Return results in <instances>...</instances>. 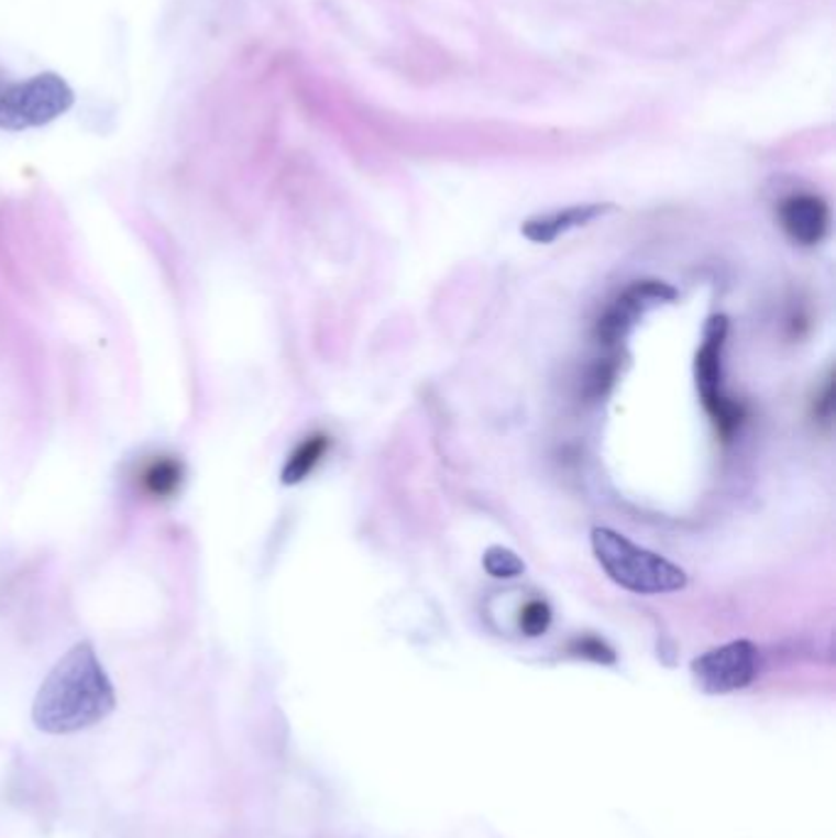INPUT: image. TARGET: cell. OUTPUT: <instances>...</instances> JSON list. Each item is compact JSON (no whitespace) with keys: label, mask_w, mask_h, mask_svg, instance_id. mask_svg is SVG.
I'll use <instances>...</instances> for the list:
<instances>
[{"label":"cell","mask_w":836,"mask_h":838,"mask_svg":"<svg viewBox=\"0 0 836 838\" xmlns=\"http://www.w3.org/2000/svg\"><path fill=\"white\" fill-rule=\"evenodd\" d=\"M116 712V690L91 642H77L42 680L32 721L50 736L87 730Z\"/></svg>","instance_id":"6da1fadb"},{"label":"cell","mask_w":836,"mask_h":838,"mask_svg":"<svg viewBox=\"0 0 836 838\" xmlns=\"http://www.w3.org/2000/svg\"><path fill=\"white\" fill-rule=\"evenodd\" d=\"M592 547L610 582L630 591V594H674V591L688 586V574L678 564L668 562L656 552L642 550V547L614 530L596 528L592 532Z\"/></svg>","instance_id":"7a4b0ae2"},{"label":"cell","mask_w":836,"mask_h":838,"mask_svg":"<svg viewBox=\"0 0 836 838\" xmlns=\"http://www.w3.org/2000/svg\"><path fill=\"white\" fill-rule=\"evenodd\" d=\"M74 91L59 74H35L30 79H8L0 74V131H30L67 113Z\"/></svg>","instance_id":"3957f363"},{"label":"cell","mask_w":836,"mask_h":838,"mask_svg":"<svg viewBox=\"0 0 836 838\" xmlns=\"http://www.w3.org/2000/svg\"><path fill=\"white\" fill-rule=\"evenodd\" d=\"M728 334L726 317H714L704 329V341L696 351L694 361V381L700 390L706 415L712 417L714 427L722 437H732L734 429L741 424L744 407L724 395L722 388V353Z\"/></svg>","instance_id":"277c9868"},{"label":"cell","mask_w":836,"mask_h":838,"mask_svg":"<svg viewBox=\"0 0 836 838\" xmlns=\"http://www.w3.org/2000/svg\"><path fill=\"white\" fill-rule=\"evenodd\" d=\"M758 650L754 642L736 640L700 654L692 662V676L704 694H732L756 680Z\"/></svg>","instance_id":"5b68a950"},{"label":"cell","mask_w":836,"mask_h":838,"mask_svg":"<svg viewBox=\"0 0 836 838\" xmlns=\"http://www.w3.org/2000/svg\"><path fill=\"white\" fill-rule=\"evenodd\" d=\"M674 289L658 279H642V283L630 285L624 295H620L614 305L606 309V315L598 319L596 324V339L604 346H614L620 339L628 334V329L636 324V319L642 311L650 309L658 302H670L674 299Z\"/></svg>","instance_id":"8992f818"},{"label":"cell","mask_w":836,"mask_h":838,"mask_svg":"<svg viewBox=\"0 0 836 838\" xmlns=\"http://www.w3.org/2000/svg\"><path fill=\"white\" fill-rule=\"evenodd\" d=\"M778 219L792 243L817 245L829 233L832 213L822 197L802 191V195H792L780 203Z\"/></svg>","instance_id":"52a82bcc"},{"label":"cell","mask_w":836,"mask_h":838,"mask_svg":"<svg viewBox=\"0 0 836 838\" xmlns=\"http://www.w3.org/2000/svg\"><path fill=\"white\" fill-rule=\"evenodd\" d=\"M616 211L614 203H574V207L540 213L522 223V235L532 243H554L560 235L592 223L606 213Z\"/></svg>","instance_id":"ba28073f"},{"label":"cell","mask_w":836,"mask_h":838,"mask_svg":"<svg viewBox=\"0 0 836 838\" xmlns=\"http://www.w3.org/2000/svg\"><path fill=\"white\" fill-rule=\"evenodd\" d=\"M182 478H185V471H182V461L175 456H153L135 474L138 488L155 500L173 498L182 488Z\"/></svg>","instance_id":"9c48e42d"},{"label":"cell","mask_w":836,"mask_h":838,"mask_svg":"<svg viewBox=\"0 0 836 838\" xmlns=\"http://www.w3.org/2000/svg\"><path fill=\"white\" fill-rule=\"evenodd\" d=\"M329 437L321 434V432H315L305 437L302 442H299L295 446L293 454H289L287 464L283 468V483L285 486H297V483H302L312 471L321 464V459H324V454L329 451Z\"/></svg>","instance_id":"30bf717a"},{"label":"cell","mask_w":836,"mask_h":838,"mask_svg":"<svg viewBox=\"0 0 836 838\" xmlns=\"http://www.w3.org/2000/svg\"><path fill=\"white\" fill-rule=\"evenodd\" d=\"M484 569L493 578H516L525 572L522 559L506 547H488L484 554Z\"/></svg>","instance_id":"8fae6325"},{"label":"cell","mask_w":836,"mask_h":838,"mask_svg":"<svg viewBox=\"0 0 836 838\" xmlns=\"http://www.w3.org/2000/svg\"><path fill=\"white\" fill-rule=\"evenodd\" d=\"M520 630L528 638H540L552 626V608L542 598H532L520 608Z\"/></svg>","instance_id":"7c38bea8"},{"label":"cell","mask_w":836,"mask_h":838,"mask_svg":"<svg viewBox=\"0 0 836 838\" xmlns=\"http://www.w3.org/2000/svg\"><path fill=\"white\" fill-rule=\"evenodd\" d=\"M572 650L579 654V658H586V660H594V662H614V650L608 648L606 642H602L594 636H586V638H579L572 642Z\"/></svg>","instance_id":"4fadbf2b"}]
</instances>
